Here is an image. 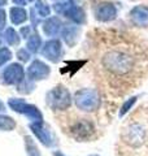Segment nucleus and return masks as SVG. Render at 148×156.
Segmentation results:
<instances>
[{
	"instance_id": "f257e3e1",
	"label": "nucleus",
	"mask_w": 148,
	"mask_h": 156,
	"mask_svg": "<svg viewBox=\"0 0 148 156\" xmlns=\"http://www.w3.org/2000/svg\"><path fill=\"white\" fill-rule=\"evenodd\" d=\"M104 68L116 76H125L134 68V57L125 51L115 50L103 57Z\"/></svg>"
},
{
	"instance_id": "f03ea898",
	"label": "nucleus",
	"mask_w": 148,
	"mask_h": 156,
	"mask_svg": "<svg viewBox=\"0 0 148 156\" xmlns=\"http://www.w3.org/2000/svg\"><path fill=\"white\" fill-rule=\"evenodd\" d=\"M76 104L82 111H93L100 105V96L96 90L92 89H83L76 92L74 96Z\"/></svg>"
},
{
	"instance_id": "7ed1b4c3",
	"label": "nucleus",
	"mask_w": 148,
	"mask_h": 156,
	"mask_svg": "<svg viewBox=\"0 0 148 156\" xmlns=\"http://www.w3.org/2000/svg\"><path fill=\"white\" fill-rule=\"evenodd\" d=\"M70 94L64 86H57L47 94V103L53 109H66L70 105Z\"/></svg>"
},
{
	"instance_id": "20e7f679",
	"label": "nucleus",
	"mask_w": 148,
	"mask_h": 156,
	"mask_svg": "<svg viewBox=\"0 0 148 156\" xmlns=\"http://www.w3.org/2000/svg\"><path fill=\"white\" fill-rule=\"evenodd\" d=\"M8 105L11 107L13 111L18 112V113H22L25 116H27L30 120H34L35 122H42L43 120V116L41 113L35 105L33 104H27L25 100L22 99H9L8 101Z\"/></svg>"
},
{
	"instance_id": "39448f33",
	"label": "nucleus",
	"mask_w": 148,
	"mask_h": 156,
	"mask_svg": "<svg viewBox=\"0 0 148 156\" xmlns=\"http://www.w3.org/2000/svg\"><path fill=\"white\" fill-rule=\"evenodd\" d=\"M23 77H25L23 68L19 64H17V62L7 66L5 70H4V73H3V80L7 85L21 83V82L23 81Z\"/></svg>"
},
{
	"instance_id": "423d86ee",
	"label": "nucleus",
	"mask_w": 148,
	"mask_h": 156,
	"mask_svg": "<svg viewBox=\"0 0 148 156\" xmlns=\"http://www.w3.org/2000/svg\"><path fill=\"white\" fill-rule=\"evenodd\" d=\"M49 68L41 60H34L31 62V65L27 69V76L29 80L37 81V80H44L49 76Z\"/></svg>"
},
{
	"instance_id": "0eeeda50",
	"label": "nucleus",
	"mask_w": 148,
	"mask_h": 156,
	"mask_svg": "<svg viewBox=\"0 0 148 156\" xmlns=\"http://www.w3.org/2000/svg\"><path fill=\"white\" fill-rule=\"evenodd\" d=\"M95 16L99 21H112L117 16V9L111 3H101L95 8Z\"/></svg>"
},
{
	"instance_id": "6e6552de",
	"label": "nucleus",
	"mask_w": 148,
	"mask_h": 156,
	"mask_svg": "<svg viewBox=\"0 0 148 156\" xmlns=\"http://www.w3.org/2000/svg\"><path fill=\"white\" fill-rule=\"evenodd\" d=\"M42 53L46 56L48 60H51L52 62H57L58 57L61 55V43L57 39H51L44 44Z\"/></svg>"
},
{
	"instance_id": "1a4fd4ad",
	"label": "nucleus",
	"mask_w": 148,
	"mask_h": 156,
	"mask_svg": "<svg viewBox=\"0 0 148 156\" xmlns=\"http://www.w3.org/2000/svg\"><path fill=\"white\" fill-rule=\"evenodd\" d=\"M30 129L33 130V133L38 136V139L44 144V146H52V135L49 133V130L46 129L43 126L42 122H34L30 125Z\"/></svg>"
},
{
	"instance_id": "9d476101",
	"label": "nucleus",
	"mask_w": 148,
	"mask_h": 156,
	"mask_svg": "<svg viewBox=\"0 0 148 156\" xmlns=\"http://www.w3.org/2000/svg\"><path fill=\"white\" fill-rule=\"evenodd\" d=\"M131 21L138 26H148V8L138 5L131 9L130 12Z\"/></svg>"
},
{
	"instance_id": "9b49d317",
	"label": "nucleus",
	"mask_w": 148,
	"mask_h": 156,
	"mask_svg": "<svg viewBox=\"0 0 148 156\" xmlns=\"http://www.w3.org/2000/svg\"><path fill=\"white\" fill-rule=\"evenodd\" d=\"M61 29V21L57 17H49L43 23V31L48 37H55Z\"/></svg>"
},
{
	"instance_id": "f8f14e48",
	"label": "nucleus",
	"mask_w": 148,
	"mask_h": 156,
	"mask_svg": "<svg viewBox=\"0 0 148 156\" xmlns=\"http://www.w3.org/2000/svg\"><path fill=\"white\" fill-rule=\"evenodd\" d=\"M78 35H79V27L77 26H66L62 30V38L68 46L73 47L78 41Z\"/></svg>"
},
{
	"instance_id": "ddd939ff",
	"label": "nucleus",
	"mask_w": 148,
	"mask_h": 156,
	"mask_svg": "<svg viewBox=\"0 0 148 156\" xmlns=\"http://www.w3.org/2000/svg\"><path fill=\"white\" fill-rule=\"evenodd\" d=\"M92 125L88 122V121H79L74 125L73 128V133L76 134V136L78 138H87L90 136L92 133Z\"/></svg>"
},
{
	"instance_id": "4468645a",
	"label": "nucleus",
	"mask_w": 148,
	"mask_h": 156,
	"mask_svg": "<svg viewBox=\"0 0 148 156\" xmlns=\"http://www.w3.org/2000/svg\"><path fill=\"white\" fill-rule=\"evenodd\" d=\"M64 14H65L68 18H70L72 21L77 22V23H83V22H85V20H86V16H85L83 9L79 8V7H77V5H74V4Z\"/></svg>"
},
{
	"instance_id": "2eb2a0df",
	"label": "nucleus",
	"mask_w": 148,
	"mask_h": 156,
	"mask_svg": "<svg viewBox=\"0 0 148 156\" xmlns=\"http://www.w3.org/2000/svg\"><path fill=\"white\" fill-rule=\"evenodd\" d=\"M11 21L14 23V25H21L22 22H25L27 20V13L23 8L21 7H13L11 8Z\"/></svg>"
},
{
	"instance_id": "dca6fc26",
	"label": "nucleus",
	"mask_w": 148,
	"mask_h": 156,
	"mask_svg": "<svg viewBox=\"0 0 148 156\" xmlns=\"http://www.w3.org/2000/svg\"><path fill=\"white\" fill-rule=\"evenodd\" d=\"M143 136H144V131H143V129L139 125L131 126V129L129 131V138L132 144H135V146L140 144L143 142Z\"/></svg>"
},
{
	"instance_id": "f3484780",
	"label": "nucleus",
	"mask_w": 148,
	"mask_h": 156,
	"mask_svg": "<svg viewBox=\"0 0 148 156\" xmlns=\"http://www.w3.org/2000/svg\"><path fill=\"white\" fill-rule=\"evenodd\" d=\"M4 39H5V42L9 46H17L19 43V37L13 27H8L7 30L4 31Z\"/></svg>"
},
{
	"instance_id": "a211bd4d",
	"label": "nucleus",
	"mask_w": 148,
	"mask_h": 156,
	"mask_svg": "<svg viewBox=\"0 0 148 156\" xmlns=\"http://www.w3.org/2000/svg\"><path fill=\"white\" fill-rule=\"evenodd\" d=\"M42 44V39L41 37L38 35V34H33V35L27 39V43H26V50H29L30 52L35 53L39 51V47H41Z\"/></svg>"
},
{
	"instance_id": "6ab92c4d",
	"label": "nucleus",
	"mask_w": 148,
	"mask_h": 156,
	"mask_svg": "<svg viewBox=\"0 0 148 156\" xmlns=\"http://www.w3.org/2000/svg\"><path fill=\"white\" fill-rule=\"evenodd\" d=\"M16 128V121L9 116L0 115V129L2 130H13Z\"/></svg>"
},
{
	"instance_id": "aec40b11",
	"label": "nucleus",
	"mask_w": 148,
	"mask_h": 156,
	"mask_svg": "<svg viewBox=\"0 0 148 156\" xmlns=\"http://www.w3.org/2000/svg\"><path fill=\"white\" fill-rule=\"evenodd\" d=\"M35 9L38 11L39 16H42V17H48L49 13H51V8L46 3V0H37Z\"/></svg>"
},
{
	"instance_id": "412c9836",
	"label": "nucleus",
	"mask_w": 148,
	"mask_h": 156,
	"mask_svg": "<svg viewBox=\"0 0 148 156\" xmlns=\"http://www.w3.org/2000/svg\"><path fill=\"white\" fill-rule=\"evenodd\" d=\"M11 57H12V53L8 48H0V66L11 60Z\"/></svg>"
},
{
	"instance_id": "4be33fe9",
	"label": "nucleus",
	"mask_w": 148,
	"mask_h": 156,
	"mask_svg": "<svg viewBox=\"0 0 148 156\" xmlns=\"http://www.w3.org/2000/svg\"><path fill=\"white\" fill-rule=\"evenodd\" d=\"M136 101V98L134 96V98H131V99H129L127 101H125L123 103V105L121 107V111H120V116H123L125 113H127L130 109H131V107L134 105V103Z\"/></svg>"
},
{
	"instance_id": "5701e85b",
	"label": "nucleus",
	"mask_w": 148,
	"mask_h": 156,
	"mask_svg": "<svg viewBox=\"0 0 148 156\" xmlns=\"http://www.w3.org/2000/svg\"><path fill=\"white\" fill-rule=\"evenodd\" d=\"M17 57H18L21 61H27L29 58H30V55H29L27 50H19V51L17 52Z\"/></svg>"
},
{
	"instance_id": "b1692460",
	"label": "nucleus",
	"mask_w": 148,
	"mask_h": 156,
	"mask_svg": "<svg viewBox=\"0 0 148 156\" xmlns=\"http://www.w3.org/2000/svg\"><path fill=\"white\" fill-rule=\"evenodd\" d=\"M5 12L3 9H0V29H2L4 25H5Z\"/></svg>"
},
{
	"instance_id": "393cba45",
	"label": "nucleus",
	"mask_w": 148,
	"mask_h": 156,
	"mask_svg": "<svg viewBox=\"0 0 148 156\" xmlns=\"http://www.w3.org/2000/svg\"><path fill=\"white\" fill-rule=\"evenodd\" d=\"M29 34H30V27H29V26H25V27L21 29V35H22V38H27Z\"/></svg>"
},
{
	"instance_id": "a878e982",
	"label": "nucleus",
	"mask_w": 148,
	"mask_h": 156,
	"mask_svg": "<svg viewBox=\"0 0 148 156\" xmlns=\"http://www.w3.org/2000/svg\"><path fill=\"white\" fill-rule=\"evenodd\" d=\"M13 3L16 4V5H18V7H22V5L26 4V0H13Z\"/></svg>"
},
{
	"instance_id": "bb28decb",
	"label": "nucleus",
	"mask_w": 148,
	"mask_h": 156,
	"mask_svg": "<svg viewBox=\"0 0 148 156\" xmlns=\"http://www.w3.org/2000/svg\"><path fill=\"white\" fill-rule=\"evenodd\" d=\"M4 108H5V107H4V103L2 100H0V112H3L4 111Z\"/></svg>"
},
{
	"instance_id": "cd10ccee",
	"label": "nucleus",
	"mask_w": 148,
	"mask_h": 156,
	"mask_svg": "<svg viewBox=\"0 0 148 156\" xmlns=\"http://www.w3.org/2000/svg\"><path fill=\"white\" fill-rule=\"evenodd\" d=\"M5 4H7V0H0V7L5 5Z\"/></svg>"
},
{
	"instance_id": "c85d7f7f",
	"label": "nucleus",
	"mask_w": 148,
	"mask_h": 156,
	"mask_svg": "<svg viewBox=\"0 0 148 156\" xmlns=\"http://www.w3.org/2000/svg\"><path fill=\"white\" fill-rule=\"evenodd\" d=\"M55 156H65V155H62L61 152H55Z\"/></svg>"
},
{
	"instance_id": "c756f323",
	"label": "nucleus",
	"mask_w": 148,
	"mask_h": 156,
	"mask_svg": "<svg viewBox=\"0 0 148 156\" xmlns=\"http://www.w3.org/2000/svg\"><path fill=\"white\" fill-rule=\"evenodd\" d=\"M27 2H33V0H27Z\"/></svg>"
}]
</instances>
